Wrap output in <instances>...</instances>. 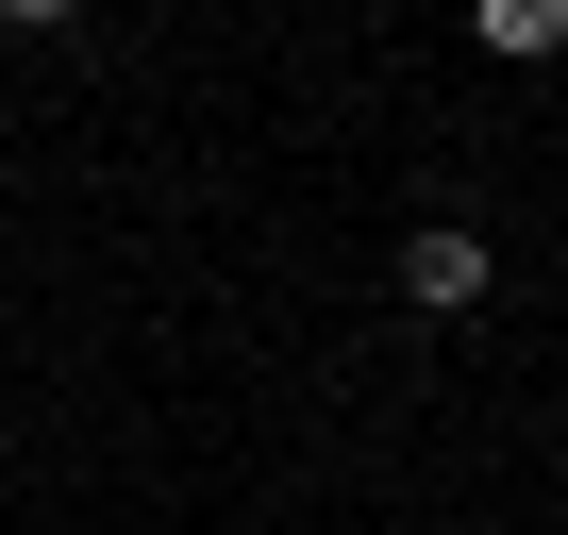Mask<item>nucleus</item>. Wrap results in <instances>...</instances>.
<instances>
[{"label":"nucleus","instance_id":"nucleus-1","mask_svg":"<svg viewBox=\"0 0 568 535\" xmlns=\"http://www.w3.org/2000/svg\"><path fill=\"white\" fill-rule=\"evenodd\" d=\"M485 285H501V251H485L468 218H418V234H402V302H418V319H468Z\"/></svg>","mask_w":568,"mask_h":535},{"label":"nucleus","instance_id":"nucleus-2","mask_svg":"<svg viewBox=\"0 0 568 535\" xmlns=\"http://www.w3.org/2000/svg\"><path fill=\"white\" fill-rule=\"evenodd\" d=\"M468 34H485L501 68H535V51H568V0H468Z\"/></svg>","mask_w":568,"mask_h":535},{"label":"nucleus","instance_id":"nucleus-3","mask_svg":"<svg viewBox=\"0 0 568 535\" xmlns=\"http://www.w3.org/2000/svg\"><path fill=\"white\" fill-rule=\"evenodd\" d=\"M0 18H18V34H51V18H84V0H0Z\"/></svg>","mask_w":568,"mask_h":535}]
</instances>
